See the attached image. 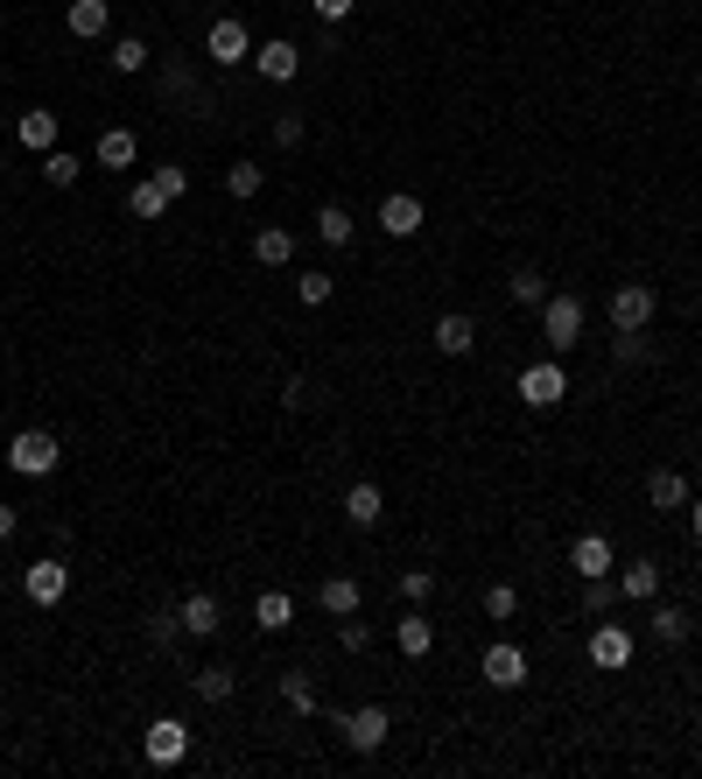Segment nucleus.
<instances>
[{
  "instance_id": "42",
  "label": "nucleus",
  "mask_w": 702,
  "mask_h": 779,
  "mask_svg": "<svg viewBox=\"0 0 702 779\" xmlns=\"http://www.w3.org/2000/svg\"><path fill=\"white\" fill-rule=\"evenodd\" d=\"M612 358H618V366H633V358H647V337H639V331H618Z\"/></svg>"
},
{
  "instance_id": "11",
  "label": "nucleus",
  "mask_w": 702,
  "mask_h": 779,
  "mask_svg": "<svg viewBox=\"0 0 702 779\" xmlns=\"http://www.w3.org/2000/svg\"><path fill=\"white\" fill-rule=\"evenodd\" d=\"M379 232H387V239H414V232H422V197L393 190V197L379 204Z\"/></svg>"
},
{
  "instance_id": "38",
  "label": "nucleus",
  "mask_w": 702,
  "mask_h": 779,
  "mask_svg": "<svg viewBox=\"0 0 702 779\" xmlns=\"http://www.w3.org/2000/svg\"><path fill=\"white\" fill-rule=\"evenodd\" d=\"M520 612V591H514V583H492V591H485V618H514Z\"/></svg>"
},
{
  "instance_id": "7",
  "label": "nucleus",
  "mask_w": 702,
  "mask_h": 779,
  "mask_svg": "<svg viewBox=\"0 0 702 779\" xmlns=\"http://www.w3.org/2000/svg\"><path fill=\"white\" fill-rule=\"evenodd\" d=\"M612 323H618V331H647V323H654V289H647V281H618V289H612Z\"/></svg>"
},
{
  "instance_id": "17",
  "label": "nucleus",
  "mask_w": 702,
  "mask_h": 779,
  "mask_svg": "<svg viewBox=\"0 0 702 779\" xmlns=\"http://www.w3.org/2000/svg\"><path fill=\"white\" fill-rule=\"evenodd\" d=\"M295 64H302L295 43H260V50H253V71H260V78H274V85H289Z\"/></svg>"
},
{
  "instance_id": "44",
  "label": "nucleus",
  "mask_w": 702,
  "mask_h": 779,
  "mask_svg": "<svg viewBox=\"0 0 702 779\" xmlns=\"http://www.w3.org/2000/svg\"><path fill=\"white\" fill-rule=\"evenodd\" d=\"M310 8H316V14H324V22H345V14L358 8V0H310Z\"/></svg>"
},
{
  "instance_id": "6",
  "label": "nucleus",
  "mask_w": 702,
  "mask_h": 779,
  "mask_svg": "<svg viewBox=\"0 0 702 779\" xmlns=\"http://www.w3.org/2000/svg\"><path fill=\"white\" fill-rule=\"evenodd\" d=\"M337 731H345L352 751H379L393 724H387V710H379V702H366V710H345V716H337Z\"/></svg>"
},
{
  "instance_id": "33",
  "label": "nucleus",
  "mask_w": 702,
  "mask_h": 779,
  "mask_svg": "<svg viewBox=\"0 0 702 779\" xmlns=\"http://www.w3.org/2000/svg\"><path fill=\"white\" fill-rule=\"evenodd\" d=\"M225 197H260V169L233 162V169H225Z\"/></svg>"
},
{
  "instance_id": "2",
  "label": "nucleus",
  "mask_w": 702,
  "mask_h": 779,
  "mask_svg": "<svg viewBox=\"0 0 702 779\" xmlns=\"http://www.w3.org/2000/svg\"><path fill=\"white\" fill-rule=\"evenodd\" d=\"M56 457H64V450H56V435H50V429H22V435L8 443V464L22 470V478H50Z\"/></svg>"
},
{
  "instance_id": "15",
  "label": "nucleus",
  "mask_w": 702,
  "mask_h": 779,
  "mask_svg": "<svg viewBox=\"0 0 702 779\" xmlns=\"http://www.w3.org/2000/svg\"><path fill=\"white\" fill-rule=\"evenodd\" d=\"M471 345H478V323H471V316H443V323H435V351H443V358H471Z\"/></svg>"
},
{
  "instance_id": "45",
  "label": "nucleus",
  "mask_w": 702,
  "mask_h": 779,
  "mask_svg": "<svg viewBox=\"0 0 702 779\" xmlns=\"http://www.w3.org/2000/svg\"><path fill=\"white\" fill-rule=\"evenodd\" d=\"M8 534H14V506L0 499V541H8Z\"/></svg>"
},
{
  "instance_id": "13",
  "label": "nucleus",
  "mask_w": 702,
  "mask_h": 779,
  "mask_svg": "<svg viewBox=\"0 0 702 779\" xmlns=\"http://www.w3.org/2000/svg\"><path fill=\"white\" fill-rule=\"evenodd\" d=\"M176 612H183V632H190V639H212V632H218V597H212V591H190Z\"/></svg>"
},
{
  "instance_id": "14",
  "label": "nucleus",
  "mask_w": 702,
  "mask_h": 779,
  "mask_svg": "<svg viewBox=\"0 0 702 779\" xmlns=\"http://www.w3.org/2000/svg\"><path fill=\"white\" fill-rule=\"evenodd\" d=\"M618 597H625V604H654V597H660V562H625Z\"/></svg>"
},
{
  "instance_id": "34",
  "label": "nucleus",
  "mask_w": 702,
  "mask_h": 779,
  "mask_svg": "<svg viewBox=\"0 0 702 779\" xmlns=\"http://www.w3.org/2000/svg\"><path fill=\"white\" fill-rule=\"evenodd\" d=\"M612 597H618V583H612V576H583V612H591V618H597V612H612Z\"/></svg>"
},
{
  "instance_id": "1",
  "label": "nucleus",
  "mask_w": 702,
  "mask_h": 779,
  "mask_svg": "<svg viewBox=\"0 0 702 779\" xmlns=\"http://www.w3.org/2000/svg\"><path fill=\"white\" fill-rule=\"evenodd\" d=\"M576 337H583V295H548L541 302V345L548 351H576Z\"/></svg>"
},
{
  "instance_id": "43",
  "label": "nucleus",
  "mask_w": 702,
  "mask_h": 779,
  "mask_svg": "<svg viewBox=\"0 0 702 779\" xmlns=\"http://www.w3.org/2000/svg\"><path fill=\"white\" fill-rule=\"evenodd\" d=\"M274 141H281V148L302 141V112H281V120H274Z\"/></svg>"
},
{
  "instance_id": "32",
  "label": "nucleus",
  "mask_w": 702,
  "mask_h": 779,
  "mask_svg": "<svg viewBox=\"0 0 702 779\" xmlns=\"http://www.w3.org/2000/svg\"><path fill=\"white\" fill-rule=\"evenodd\" d=\"M281 702H289L295 716H310V710H316V689H310V674H281Z\"/></svg>"
},
{
  "instance_id": "21",
  "label": "nucleus",
  "mask_w": 702,
  "mask_h": 779,
  "mask_svg": "<svg viewBox=\"0 0 702 779\" xmlns=\"http://www.w3.org/2000/svg\"><path fill=\"white\" fill-rule=\"evenodd\" d=\"M358 597H366V591H358V576H324V591H316V604H324L331 618H352Z\"/></svg>"
},
{
  "instance_id": "16",
  "label": "nucleus",
  "mask_w": 702,
  "mask_h": 779,
  "mask_svg": "<svg viewBox=\"0 0 702 779\" xmlns=\"http://www.w3.org/2000/svg\"><path fill=\"white\" fill-rule=\"evenodd\" d=\"M253 260H260V268H289V260H295V232H289V225L253 232Z\"/></svg>"
},
{
  "instance_id": "37",
  "label": "nucleus",
  "mask_w": 702,
  "mask_h": 779,
  "mask_svg": "<svg viewBox=\"0 0 702 779\" xmlns=\"http://www.w3.org/2000/svg\"><path fill=\"white\" fill-rule=\"evenodd\" d=\"M197 695L204 702H225V695H233V668H197Z\"/></svg>"
},
{
  "instance_id": "12",
  "label": "nucleus",
  "mask_w": 702,
  "mask_h": 779,
  "mask_svg": "<svg viewBox=\"0 0 702 779\" xmlns=\"http://www.w3.org/2000/svg\"><path fill=\"white\" fill-rule=\"evenodd\" d=\"M64 22H71V35H78V43H99V35L112 29V8H106V0H71Z\"/></svg>"
},
{
  "instance_id": "4",
  "label": "nucleus",
  "mask_w": 702,
  "mask_h": 779,
  "mask_svg": "<svg viewBox=\"0 0 702 779\" xmlns=\"http://www.w3.org/2000/svg\"><path fill=\"white\" fill-rule=\"evenodd\" d=\"M562 393H569L562 358H541V366H527V372H520V401H527V408H555Z\"/></svg>"
},
{
  "instance_id": "41",
  "label": "nucleus",
  "mask_w": 702,
  "mask_h": 779,
  "mask_svg": "<svg viewBox=\"0 0 702 779\" xmlns=\"http://www.w3.org/2000/svg\"><path fill=\"white\" fill-rule=\"evenodd\" d=\"M148 632H155V646H176V632H183V612H155V618H148Z\"/></svg>"
},
{
  "instance_id": "46",
  "label": "nucleus",
  "mask_w": 702,
  "mask_h": 779,
  "mask_svg": "<svg viewBox=\"0 0 702 779\" xmlns=\"http://www.w3.org/2000/svg\"><path fill=\"white\" fill-rule=\"evenodd\" d=\"M689 527H695V541H702V499H689Z\"/></svg>"
},
{
  "instance_id": "3",
  "label": "nucleus",
  "mask_w": 702,
  "mask_h": 779,
  "mask_svg": "<svg viewBox=\"0 0 702 779\" xmlns=\"http://www.w3.org/2000/svg\"><path fill=\"white\" fill-rule=\"evenodd\" d=\"M253 50H260V43L246 35V22H233V14L204 29V56H212V64H253Z\"/></svg>"
},
{
  "instance_id": "20",
  "label": "nucleus",
  "mask_w": 702,
  "mask_h": 779,
  "mask_svg": "<svg viewBox=\"0 0 702 779\" xmlns=\"http://www.w3.org/2000/svg\"><path fill=\"white\" fill-rule=\"evenodd\" d=\"M647 506L681 512V506H689V478H681V470H654V478H647Z\"/></svg>"
},
{
  "instance_id": "18",
  "label": "nucleus",
  "mask_w": 702,
  "mask_h": 779,
  "mask_svg": "<svg viewBox=\"0 0 702 779\" xmlns=\"http://www.w3.org/2000/svg\"><path fill=\"white\" fill-rule=\"evenodd\" d=\"M14 141L35 148V155H50V148H56V112H43V106L22 112V120H14Z\"/></svg>"
},
{
  "instance_id": "24",
  "label": "nucleus",
  "mask_w": 702,
  "mask_h": 779,
  "mask_svg": "<svg viewBox=\"0 0 702 779\" xmlns=\"http://www.w3.org/2000/svg\"><path fill=\"white\" fill-rule=\"evenodd\" d=\"M379 512H387V491H379V485H352V491H345V520H352V527H372Z\"/></svg>"
},
{
  "instance_id": "40",
  "label": "nucleus",
  "mask_w": 702,
  "mask_h": 779,
  "mask_svg": "<svg viewBox=\"0 0 702 779\" xmlns=\"http://www.w3.org/2000/svg\"><path fill=\"white\" fill-rule=\"evenodd\" d=\"M435 597V576H429V569H408V576H401V604H429Z\"/></svg>"
},
{
  "instance_id": "36",
  "label": "nucleus",
  "mask_w": 702,
  "mask_h": 779,
  "mask_svg": "<svg viewBox=\"0 0 702 779\" xmlns=\"http://www.w3.org/2000/svg\"><path fill=\"white\" fill-rule=\"evenodd\" d=\"M127 204H134V218H148V225H155V218L169 212V197H162L155 183H134V197H127Z\"/></svg>"
},
{
  "instance_id": "27",
  "label": "nucleus",
  "mask_w": 702,
  "mask_h": 779,
  "mask_svg": "<svg viewBox=\"0 0 702 779\" xmlns=\"http://www.w3.org/2000/svg\"><path fill=\"white\" fill-rule=\"evenodd\" d=\"M316 239H324V246H352V212H345V204H324V212H316Z\"/></svg>"
},
{
  "instance_id": "39",
  "label": "nucleus",
  "mask_w": 702,
  "mask_h": 779,
  "mask_svg": "<svg viewBox=\"0 0 702 779\" xmlns=\"http://www.w3.org/2000/svg\"><path fill=\"white\" fill-rule=\"evenodd\" d=\"M148 183H155L169 204H176V197H190V169H176V162H169V169H155V176H148Z\"/></svg>"
},
{
  "instance_id": "23",
  "label": "nucleus",
  "mask_w": 702,
  "mask_h": 779,
  "mask_svg": "<svg viewBox=\"0 0 702 779\" xmlns=\"http://www.w3.org/2000/svg\"><path fill=\"white\" fill-rule=\"evenodd\" d=\"M99 162L106 169H134L141 162V141L127 134V127H106V134H99Z\"/></svg>"
},
{
  "instance_id": "19",
  "label": "nucleus",
  "mask_w": 702,
  "mask_h": 779,
  "mask_svg": "<svg viewBox=\"0 0 702 779\" xmlns=\"http://www.w3.org/2000/svg\"><path fill=\"white\" fill-rule=\"evenodd\" d=\"M253 625H260V632H289V625H295V597L289 591H260Z\"/></svg>"
},
{
  "instance_id": "5",
  "label": "nucleus",
  "mask_w": 702,
  "mask_h": 779,
  "mask_svg": "<svg viewBox=\"0 0 702 779\" xmlns=\"http://www.w3.org/2000/svg\"><path fill=\"white\" fill-rule=\"evenodd\" d=\"M141 751H148V766H183V751H190V731H183V716H155L141 737Z\"/></svg>"
},
{
  "instance_id": "22",
  "label": "nucleus",
  "mask_w": 702,
  "mask_h": 779,
  "mask_svg": "<svg viewBox=\"0 0 702 779\" xmlns=\"http://www.w3.org/2000/svg\"><path fill=\"white\" fill-rule=\"evenodd\" d=\"M569 562H576V576H612V541L604 534H583L569 548Z\"/></svg>"
},
{
  "instance_id": "10",
  "label": "nucleus",
  "mask_w": 702,
  "mask_h": 779,
  "mask_svg": "<svg viewBox=\"0 0 702 779\" xmlns=\"http://www.w3.org/2000/svg\"><path fill=\"white\" fill-rule=\"evenodd\" d=\"M591 668H604V674L633 668V632H625V625H597L591 632Z\"/></svg>"
},
{
  "instance_id": "25",
  "label": "nucleus",
  "mask_w": 702,
  "mask_h": 779,
  "mask_svg": "<svg viewBox=\"0 0 702 779\" xmlns=\"http://www.w3.org/2000/svg\"><path fill=\"white\" fill-rule=\"evenodd\" d=\"M393 646H401V653H408V660H422V653H429V646H435V625H429V618H414V604H408V618H401V625H393Z\"/></svg>"
},
{
  "instance_id": "30",
  "label": "nucleus",
  "mask_w": 702,
  "mask_h": 779,
  "mask_svg": "<svg viewBox=\"0 0 702 779\" xmlns=\"http://www.w3.org/2000/svg\"><path fill=\"white\" fill-rule=\"evenodd\" d=\"M112 71H120V78L148 71V43H141V35H120V43H112Z\"/></svg>"
},
{
  "instance_id": "28",
  "label": "nucleus",
  "mask_w": 702,
  "mask_h": 779,
  "mask_svg": "<svg viewBox=\"0 0 702 779\" xmlns=\"http://www.w3.org/2000/svg\"><path fill=\"white\" fill-rule=\"evenodd\" d=\"M689 612H681V604H654V639H668V646H681V639H689Z\"/></svg>"
},
{
  "instance_id": "8",
  "label": "nucleus",
  "mask_w": 702,
  "mask_h": 779,
  "mask_svg": "<svg viewBox=\"0 0 702 779\" xmlns=\"http://www.w3.org/2000/svg\"><path fill=\"white\" fill-rule=\"evenodd\" d=\"M22 591H29V604H64L71 597V562H29Z\"/></svg>"
},
{
  "instance_id": "29",
  "label": "nucleus",
  "mask_w": 702,
  "mask_h": 779,
  "mask_svg": "<svg viewBox=\"0 0 702 779\" xmlns=\"http://www.w3.org/2000/svg\"><path fill=\"white\" fill-rule=\"evenodd\" d=\"M506 295H514L520 310H541V302H548V281H541L534 268H514V281H506Z\"/></svg>"
},
{
  "instance_id": "9",
  "label": "nucleus",
  "mask_w": 702,
  "mask_h": 779,
  "mask_svg": "<svg viewBox=\"0 0 702 779\" xmlns=\"http://www.w3.org/2000/svg\"><path fill=\"white\" fill-rule=\"evenodd\" d=\"M478 668H485L492 689H520V681H527V653H520L514 639H499V646H485V660H478Z\"/></svg>"
},
{
  "instance_id": "31",
  "label": "nucleus",
  "mask_w": 702,
  "mask_h": 779,
  "mask_svg": "<svg viewBox=\"0 0 702 779\" xmlns=\"http://www.w3.org/2000/svg\"><path fill=\"white\" fill-rule=\"evenodd\" d=\"M43 183H50V190H71V183H78V155L50 148V155H43Z\"/></svg>"
},
{
  "instance_id": "35",
  "label": "nucleus",
  "mask_w": 702,
  "mask_h": 779,
  "mask_svg": "<svg viewBox=\"0 0 702 779\" xmlns=\"http://www.w3.org/2000/svg\"><path fill=\"white\" fill-rule=\"evenodd\" d=\"M337 646H345V653H366V646H372V625L358 618V612H352V618H337Z\"/></svg>"
},
{
  "instance_id": "26",
  "label": "nucleus",
  "mask_w": 702,
  "mask_h": 779,
  "mask_svg": "<svg viewBox=\"0 0 702 779\" xmlns=\"http://www.w3.org/2000/svg\"><path fill=\"white\" fill-rule=\"evenodd\" d=\"M337 295V274H324V268H310V274H295V302L302 310H324V302Z\"/></svg>"
}]
</instances>
